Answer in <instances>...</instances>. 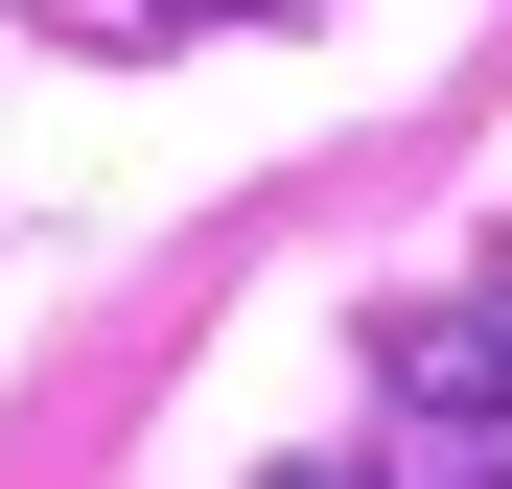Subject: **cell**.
<instances>
[{"label":"cell","mask_w":512,"mask_h":489,"mask_svg":"<svg viewBox=\"0 0 512 489\" xmlns=\"http://www.w3.org/2000/svg\"><path fill=\"white\" fill-rule=\"evenodd\" d=\"M117 24H256V0H117Z\"/></svg>","instance_id":"7a4b0ae2"},{"label":"cell","mask_w":512,"mask_h":489,"mask_svg":"<svg viewBox=\"0 0 512 489\" xmlns=\"http://www.w3.org/2000/svg\"><path fill=\"white\" fill-rule=\"evenodd\" d=\"M256 489H373V466H256Z\"/></svg>","instance_id":"3957f363"},{"label":"cell","mask_w":512,"mask_h":489,"mask_svg":"<svg viewBox=\"0 0 512 489\" xmlns=\"http://www.w3.org/2000/svg\"><path fill=\"white\" fill-rule=\"evenodd\" d=\"M373 420H396L373 489H512V280L373 303Z\"/></svg>","instance_id":"6da1fadb"}]
</instances>
